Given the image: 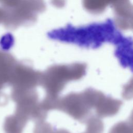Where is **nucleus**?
<instances>
[{"mask_svg":"<svg viewBox=\"0 0 133 133\" xmlns=\"http://www.w3.org/2000/svg\"><path fill=\"white\" fill-rule=\"evenodd\" d=\"M86 66L82 63L55 65L41 75L40 83L48 95L57 96L66 83L78 79L85 74Z\"/></svg>","mask_w":133,"mask_h":133,"instance_id":"2","label":"nucleus"},{"mask_svg":"<svg viewBox=\"0 0 133 133\" xmlns=\"http://www.w3.org/2000/svg\"><path fill=\"white\" fill-rule=\"evenodd\" d=\"M1 46L2 48L7 50L9 49L13 43V37L10 34H6L1 40Z\"/></svg>","mask_w":133,"mask_h":133,"instance_id":"5","label":"nucleus"},{"mask_svg":"<svg viewBox=\"0 0 133 133\" xmlns=\"http://www.w3.org/2000/svg\"><path fill=\"white\" fill-rule=\"evenodd\" d=\"M116 14V25L122 29H128L132 25V8L128 1L115 2L112 5Z\"/></svg>","mask_w":133,"mask_h":133,"instance_id":"3","label":"nucleus"},{"mask_svg":"<svg viewBox=\"0 0 133 133\" xmlns=\"http://www.w3.org/2000/svg\"><path fill=\"white\" fill-rule=\"evenodd\" d=\"M48 36L55 39L90 47H98L107 41H113L117 44L123 38L116 33L113 23L109 20L105 23L79 28L68 25L50 32Z\"/></svg>","mask_w":133,"mask_h":133,"instance_id":"1","label":"nucleus"},{"mask_svg":"<svg viewBox=\"0 0 133 133\" xmlns=\"http://www.w3.org/2000/svg\"><path fill=\"white\" fill-rule=\"evenodd\" d=\"M109 3L107 1H86L84 2V6L89 11L98 12L102 11Z\"/></svg>","mask_w":133,"mask_h":133,"instance_id":"4","label":"nucleus"}]
</instances>
